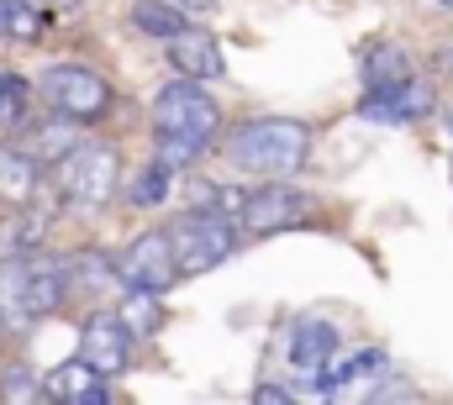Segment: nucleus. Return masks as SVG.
Instances as JSON below:
<instances>
[{"label":"nucleus","instance_id":"nucleus-1","mask_svg":"<svg viewBox=\"0 0 453 405\" xmlns=\"http://www.w3.org/2000/svg\"><path fill=\"white\" fill-rule=\"evenodd\" d=\"M222 132V105L211 101L196 80H180V85H164L153 96V158L169 164L174 174L190 169Z\"/></svg>","mask_w":453,"mask_h":405},{"label":"nucleus","instance_id":"nucleus-2","mask_svg":"<svg viewBox=\"0 0 453 405\" xmlns=\"http://www.w3.org/2000/svg\"><path fill=\"white\" fill-rule=\"evenodd\" d=\"M69 301V274L48 253H5L0 258V332H32L58 316Z\"/></svg>","mask_w":453,"mask_h":405},{"label":"nucleus","instance_id":"nucleus-3","mask_svg":"<svg viewBox=\"0 0 453 405\" xmlns=\"http://www.w3.org/2000/svg\"><path fill=\"white\" fill-rule=\"evenodd\" d=\"M222 158L237 174H258V180L301 174L306 158H311V126H306V121H290V116L237 121L222 142Z\"/></svg>","mask_w":453,"mask_h":405},{"label":"nucleus","instance_id":"nucleus-4","mask_svg":"<svg viewBox=\"0 0 453 405\" xmlns=\"http://www.w3.org/2000/svg\"><path fill=\"white\" fill-rule=\"evenodd\" d=\"M121 185V148L116 142H74L58 164H53V190L58 201L80 216H101L116 201Z\"/></svg>","mask_w":453,"mask_h":405},{"label":"nucleus","instance_id":"nucleus-5","mask_svg":"<svg viewBox=\"0 0 453 405\" xmlns=\"http://www.w3.org/2000/svg\"><path fill=\"white\" fill-rule=\"evenodd\" d=\"M169 248H174V269H180V279H201V274H211L217 264H226L232 253H237V226L226 221L222 210H185V216H174L169 226Z\"/></svg>","mask_w":453,"mask_h":405},{"label":"nucleus","instance_id":"nucleus-6","mask_svg":"<svg viewBox=\"0 0 453 405\" xmlns=\"http://www.w3.org/2000/svg\"><path fill=\"white\" fill-rule=\"evenodd\" d=\"M37 96L48 101V111L69 116V121H80V126H90V121H101V116L111 111V85H106V74L90 69V64H48V69L37 74Z\"/></svg>","mask_w":453,"mask_h":405},{"label":"nucleus","instance_id":"nucleus-7","mask_svg":"<svg viewBox=\"0 0 453 405\" xmlns=\"http://www.w3.org/2000/svg\"><path fill=\"white\" fill-rule=\"evenodd\" d=\"M333 353H338V326L327 316H296L280 332V363H285L290 385H317L322 369L333 363Z\"/></svg>","mask_w":453,"mask_h":405},{"label":"nucleus","instance_id":"nucleus-8","mask_svg":"<svg viewBox=\"0 0 453 405\" xmlns=\"http://www.w3.org/2000/svg\"><path fill=\"white\" fill-rule=\"evenodd\" d=\"M311 195H301V190H290L285 180H269V185H258V190H248L242 201H237V226L248 232V237H274V232H290V226H301L306 216H311Z\"/></svg>","mask_w":453,"mask_h":405},{"label":"nucleus","instance_id":"nucleus-9","mask_svg":"<svg viewBox=\"0 0 453 405\" xmlns=\"http://www.w3.org/2000/svg\"><path fill=\"white\" fill-rule=\"evenodd\" d=\"M116 274L127 290H153V295H169V285L180 279L174 269V248H169V232L153 226V232H137L127 242V253L116 258Z\"/></svg>","mask_w":453,"mask_h":405},{"label":"nucleus","instance_id":"nucleus-10","mask_svg":"<svg viewBox=\"0 0 453 405\" xmlns=\"http://www.w3.org/2000/svg\"><path fill=\"white\" fill-rule=\"evenodd\" d=\"M80 358L106 374V379H121L127 363H132V332L116 310H90L85 316V332H80Z\"/></svg>","mask_w":453,"mask_h":405},{"label":"nucleus","instance_id":"nucleus-11","mask_svg":"<svg viewBox=\"0 0 453 405\" xmlns=\"http://www.w3.org/2000/svg\"><path fill=\"white\" fill-rule=\"evenodd\" d=\"M433 105H438L433 85H427V80H417V74H406V80H395V85L364 90V101H358V121L401 126V121H417V116H427Z\"/></svg>","mask_w":453,"mask_h":405},{"label":"nucleus","instance_id":"nucleus-12","mask_svg":"<svg viewBox=\"0 0 453 405\" xmlns=\"http://www.w3.org/2000/svg\"><path fill=\"white\" fill-rule=\"evenodd\" d=\"M164 48H169V64H174L185 80H196V85H201V80H206V85H211V80H226L222 42H217L206 27H190V21H185Z\"/></svg>","mask_w":453,"mask_h":405},{"label":"nucleus","instance_id":"nucleus-13","mask_svg":"<svg viewBox=\"0 0 453 405\" xmlns=\"http://www.w3.org/2000/svg\"><path fill=\"white\" fill-rule=\"evenodd\" d=\"M385 379H390V358H385V353H374V348H364V353H353V358L338 363V369L327 363V369H322V379H317L311 390H317V395H348V401H353V395L380 390Z\"/></svg>","mask_w":453,"mask_h":405},{"label":"nucleus","instance_id":"nucleus-14","mask_svg":"<svg viewBox=\"0 0 453 405\" xmlns=\"http://www.w3.org/2000/svg\"><path fill=\"white\" fill-rule=\"evenodd\" d=\"M42 390H48V401H58V405H106L111 401L106 374H96L85 358H69V363L48 369L42 374Z\"/></svg>","mask_w":453,"mask_h":405},{"label":"nucleus","instance_id":"nucleus-15","mask_svg":"<svg viewBox=\"0 0 453 405\" xmlns=\"http://www.w3.org/2000/svg\"><path fill=\"white\" fill-rule=\"evenodd\" d=\"M37 190H42V164H37L27 148L0 142V205L16 210V205L37 201Z\"/></svg>","mask_w":453,"mask_h":405},{"label":"nucleus","instance_id":"nucleus-16","mask_svg":"<svg viewBox=\"0 0 453 405\" xmlns=\"http://www.w3.org/2000/svg\"><path fill=\"white\" fill-rule=\"evenodd\" d=\"M21 126H27V121H21ZM11 142H16V148H27L42 169H53V164H58V158L80 142V121H69V116H58V111H53V121H37V126L16 132Z\"/></svg>","mask_w":453,"mask_h":405},{"label":"nucleus","instance_id":"nucleus-17","mask_svg":"<svg viewBox=\"0 0 453 405\" xmlns=\"http://www.w3.org/2000/svg\"><path fill=\"white\" fill-rule=\"evenodd\" d=\"M48 16L32 0H0V42H42Z\"/></svg>","mask_w":453,"mask_h":405},{"label":"nucleus","instance_id":"nucleus-18","mask_svg":"<svg viewBox=\"0 0 453 405\" xmlns=\"http://www.w3.org/2000/svg\"><path fill=\"white\" fill-rule=\"evenodd\" d=\"M116 316L127 321L132 337H158V326H164V295H153V290H127L121 305H116Z\"/></svg>","mask_w":453,"mask_h":405},{"label":"nucleus","instance_id":"nucleus-19","mask_svg":"<svg viewBox=\"0 0 453 405\" xmlns=\"http://www.w3.org/2000/svg\"><path fill=\"white\" fill-rule=\"evenodd\" d=\"M64 274H69V290H85V295H101V290L121 285L116 258H101V253H80V258H69Z\"/></svg>","mask_w":453,"mask_h":405},{"label":"nucleus","instance_id":"nucleus-20","mask_svg":"<svg viewBox=\"0 0 453 405\" xmlns=\"http://www.w3.org/2000/svg\"><path fill=\"white\" fill-rule=\"evenodd\" d=\"M364 90H380V85H395V80H406L411 74V58H406V48H390V42H374L369 53H364Z\"/></svg>","mask_w":453,"mask_h":405},{"label":"nucleus","instance_id":"nucleus-21","mask_svg":"<svg viewBox=\"0 0 453 405\" xmlns=\"http://www.w3.org/2000/svg\"><path fill=\"white\" fill-rule=\"evenodd\" d=\"M132 27H137L142 37L169 42V37L185 27V11H180L174 0H137V5H132Z\"/></svg>","mask_w":453,"mask_h":405},{"label":"nucleus","instance_id":"nucleus-22","mask_svg":"<svg viewBox=\"0 0 453 405\" xmlns=\"http://www.w3.org/2000/svg\"><path fill=\"white\" fill-rule=\"evenodd\" d=\"M27 96H32V85H27L21 74L0 69V142H11V137L21 132V121H27Z\"/></svg>","mask_w":453,"mask_h":405},{"label":"nucleus","instance_id":"nucleus-23","mask_svg":"<svg viewBox=\"0 0 453 405\" xmlns=\"http://www.w3.org/2000/svg\"><path fill=\"white\" fill-rule=\"evenodd\" d=\"M0 401H5V405H37V401H48L42 374H37V369H27V363H11V369L0 374Z\"/></svg>","mask_w":453,"mask_h":405},{"label":"nucleus","instance_id":"nucleus-24","mask_svg":"<svg viewBox=\"0 0 453 405\" xmlns=\"http://www.w3.org/2000/svg\"><path fill=\"white\" fill-rule=\"evenodd\" d=\"M169 185H174V169L153 158V164H148V169L132 180V205H137V210H153V205H164V201H169Z\"/></svg>","mask_w":453,"mask_h":405},{"label":"nucleus","instance_id":"nucleus-25","mask_svg":"<svg viewBox=\"0 0 453 405\" xmlns=\"http://www.w3.org/2000/svg\"><path fill=\"white\" fill-rule=\"evenodd\" d=\"M253 401H258V405H290V390H280V385H258V390H253Z\"/></svg>","mask_w":453,"mask_h":405},{"label":"nucleus","instance_id":"nucleus-26","mask_svg":"<svg viewBox=\"0 0 453 405\" xmlns=\"http://www.w3.org/2000/svg\"><path fill=\"white\" fill-rule=\"evenodd\" d=\"M174 5H180V11H211L217 0H174Z\"/></svg>","mask_w":453,"mask_h":405},{"label":"nucleus","instance_id":"nucleus-27","mask_svg":"<svg viewBox=\"0 0 453 405\" xmlns=\"http://www.w3.org/2000/svg\"><path fill=\"white\" fill-rule=\"evenodd\" d=\"M438 5H443V11H453V0H438Z\"/></svg>","mask_w":453,"mask_h":405},{"label":"nucleus","instance_id":"nucleus-28","mask_svg":"<svg viewBox=\"0 0 453 405\" xmlns=\"http://www.w3.org/2000/svg\"><path fill=\"white\" fill-rule=\"evenodd\" d=\"M74 5H85V0H74Z\"/></svg>","mask_w":453,"mask_h":405}]
</instances>
